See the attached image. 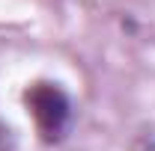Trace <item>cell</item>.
Instances as JSON below:
<instances>
[{"label": "cell", "instance_id": "obj_1", "mask_svg": "<svg viewBox=\"0 0 155 151\" xmlns=\"http://www.w3.org/2000/svg\"><path fill=\"white\" fill-rule=\"evenodd\" d=\"M45 142H60L72 125V101L57 83H33L24 95Z\"/></svg>", "mask_w": 155, "mask_h": 151}, {"label": "cell", "instance_id": "obj_3", "mask_svg": "<svg viewBox=\"0 0 155 151\" xmlns=\"http://www.w3.org/2000/svg\"><path fill=\"white\" fill-rule=\"evenodd\" d=\"M6 133H9V131H6V128H0V151H9V148H6V139H9Z\"/></svg>", "mask_w": 155, "mask_h": 151}, {"label": "cell", "instance_id": "obj_2", "mask_svg": "<svg viewBox=\"0 0 155 151\" xmlns=\"http://www.w3.org/2000/svg\"><path fill=\"white\" fill-rule=\"evenodd\" d=\"M134 151H155V133H146L140 142H137V148Z\"/></svg>", "mask_w": 155, "mask_h": 151}]
</instances>
